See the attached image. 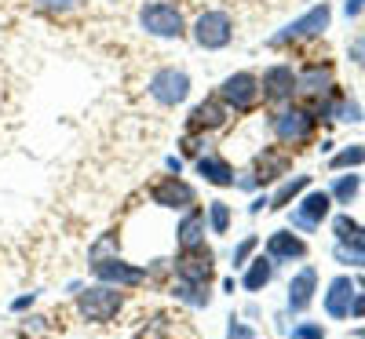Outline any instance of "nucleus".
Segmentation results:
<instances>
[{
	"label": "nucleus",
	"instance_id": "1",
	"mask_svg": "<svg viewBox=\"0 0 365 339\" xmlns=\"http://www.w3.org/2000/svg\"><path fill=\"white\" fill-rule=\"evenodd\" d=\"M125 306V288H113V285H91L84 292H77V314L91 325H106L120 314Z\"/></svg>",
	"mask_w": 365,
	"mask_h": 339
},
{
	"label": "nucleus",
	"instance_id": "2",
	"mask_svg": "<svg viewBox=\"0 0 365 339\" xmlns=\"http://www.w3.org/2000/svg\"><path fill=\"white\" fill-rule=\"evenodd\" d=\"M139 26L146 29L150 37H161V41H179L187 33V22H182V11L168 0H146L139 8Z\"/></svg>",
	"mask_w": 365,
	"mask_h": 339
},
{
	"label": "nucleus",
	"instance_id": "3",
	"mask_svg": "<svg viewBox=\"0 0 365 339\" xmlns=\"http://www.w3.org/2000/svg\"><path fill=\"white\" fill-rule=\"evenodd\" d=\"M314 120H318V113L303 110V106L278 110V113L270 117V132H274V139L285 142V146H303V142L314 135Z\"/></svg>",
	"mask_w": 365,
	"mask_h": 339
},
{
	"label": "nucleus",
	"instance_id": "4",
	"mask_svg": "<svg viewBox=\"0 0 365 339\" xmlns=\"http://www.w3.org/2000/svg\"><path fill=\"white\" fill-rule=\"evenodd\" d=\"M190 33H194L197 48L220 51V48H227V44L234 41V19H230L227 11H201V15L194 19Z\"/></svg>",
	"mask_w": 365,
	"mask_h": 339
},
{
	"label": "nucleus",
	"instance_id": "5",
	"mask_svg": "<svg viewBox=\"0 0 365 339\" xmlns=\"http://www.w3.org/2000/svg\"><path fill=\"white\" fill-rule=\"evenodd\" d=\"M146 91H150V99L161 103V106H179L190 95V77L182 70H175V66H165V70H158L154 77H150Z\"/></svg>",
	"mask_w": 365,
	"mask_h": 339
},
{
	"label": "nucleus",
	"instance_id": "6",
	"mask_svg": "<svg viewBox=\"0 0 365 339\" xmlns=\"http://www.w3.org/2000/svg\"><path fill=\"white\" fill-rule=\"evenodd\" d=\"M150 204L168 208V212H187V208L197 204V194H194L190 182H182L179 175H165L150 187Z\"/></svg>",
	"mask_w": 365,
	"mask_h": 339
},
{
	"label": "nucleus",
	"instance_id": "7",
	"mask_svg": "<svg viewBox=\"0 0 365 339\" xmlns=\"http://www.w3.org/2000/svg\"><path fill=\"white\" fill-rule=\"evenodd\" d=\"M329 19H332V8H329V4H318V8H311L307 15H299L296 22H289L282 33H274L270 44H274V48H285V44H292V41L318 37L322 29H329Z\"/></svg>",
	"mask_w": 365,
	"mask_h": 339
},
{
	"label": "nucleus",
	"instance_id": "8",
	"mask_svg": "<svg viewBox=\"0 0 365 339\" xmlns=\"http://www.w3.org/2000/svg\"><path fill=\"white\" fill-rule=\"evenodd\" d=\"M91 273H96L103 285H113V288H135V285L146 281V266L128 263V259H117V256L96 259V263H91Z\"/></svg>",
	"mask_w": 365,
	"mask_h": 339
},
{
	"label": "nucleus",
	"instance_id": "9",
	"mask_svg": "<svg viewBox=\"0 0 365 339\" xmlns=\"http://www.w3.org/2000/svg\"><path fill=\"white\" fill-rule=\"evenodd\" d=\"M220 99H223L227 110H237V113L252 110L256 99H259V77H252V73H230L220 84Z\"/></svg>",
	"mask_w": 365,
	"mask_h": 339
},
{
	"label": "nucleus",
	"instance_id": "10",
	"mask_svg": "<svg viewBox=\"0 0 365 339\" xmlns=\"http://www.w3.org/2000/svg\"><path fill=\"white\" fill-rule=\"evenodd\" d=\"M292 168V157L285 150H263L256 157V168L245 172V179H234L237 187H256V182H270V179H282Z\"/></svg>",
	"mask_w": 365,
	"mask_h": 339
},
{
	"label": "nucleus",
	"instance_id": "11",
	"mask_svg": "<svg viewBox=\"0 0 365 339\" xmlns=\"http://www.w3.org/2000/svg\"><path fill=\"white\" fill-rule=\"evenodd\" d=\"M172 273L179 277V281H201L208 285L212 281V252L205 249H187V252H179L172 259Z\"/></svg>",
	"mask_w": 365,
	"mask_h": 339
},
{
	"label": "nucleus",
	"instance_id": "12",
	"mask_svg": "<svg viewBox=\"0 0 365 339\" xmlns=\"http://www.w3.org/2000/svg\"><path fill=\"white\" fill-rule=\"evenodd\" d=\"M259 91H263V99H270V103L292 99V91H296V70L285 66V63L267 66L263 70V80H259Z\"/></svg>",
	"mask_w": 365,
	"mask_h": 339
},
{
	"label": "nucleus",
	"instance_id": "13",
	"mask_svg": "<svg viewBox=\"0 0 365 339\" xmlns=\"http://www.w3.org/2000/svg\"><path fill=\"white\" fill-rule=\"evenodd\" d=\"M205 230H208V219H205V212L197 204L182 212V219L175 223V244H179V252L201 249V244H205Z\"/></svg>",
	"mask_w": 365,
	"mask_h": 339
},
{
	"label": "nucleus",
	"instance_id": "14",
	"mask_svg": "<svg viewBox=\"0 0 365 339\" xmlns=\"http://www.w3.org/2000/svg\"><path fill=\"white\" fill-rule=\"evenodd\" d=\"M329 208H332V194H322V190L307 194V197L299 201V208L292 212V226H299V230H318L322 219L329 215Z\"/></svg>",
	"mask_w": 365,
	"mask_h": 339
},
{
	"label": "nucleus",
	"instance_id": "15",
	"mask_svg": "<svg viewBox=\"0 0 365 339\" xmlns=\"http://www.w3.org/2000/svg\"><path fill=\"white\" fill-rule=\"evenodd\" d=\"M227 117H230V110L223 106V99L212 95V99H205L190 110V132H216V128L227 125Z\"/></svg>",
	"mask_w": 365,
	"mask_h": 339
},
{
	"label": "nucleus",
	"instance_id": "16",
	"mask_svg": "<svg viewBox=\"0 0 365 339\" xmlns=\"http://www.w3.org/2000/svg\"><path fill=\"white\" fill-rule=\"evenodd\" d=\"M354 296H358V285L351 277H336L325 292V311L329 318H351V306H354Z\"/></svg>",
	"mask_w": 365,
	"mask_h": 339
},
{
	"label": "nucleus",
	"instance_id": "17",
	"mask_svg": "<svg viewBox=\"0 0 365 339\" xmlns=\"http://www.w3.org/2000/svg\"><path fill=\"white\" fill-rule=\"evenodd\" d=\"M267 256L274 263H292V259H303L307 256V244H303L292 230H278L267 237Z\"/></svg>",
	"mask_w": 365,
	"mask_h": 339
},
{
	"label": "nucleus",
	"instance_id": "18",
	"mask_svg": "<svg viewBox=\"0 0 365 339\" xmlns=\"http://www.w3.org/2000/svg\"><path fill=\"white\" fill-rule=\"evenodd\" d=\"M197 175L205 182H212V187H234V168L227 157H220V153H201L197 157Z\"/></svg>",
	"mask_w": 365,
	"mask_h": 339
},
{
	"label": "nucleus",
	"instance_id": "19",
	"mask_svg": "<svg viewBox=\"0 0 365 339\" xmlns=\"http://www.w3.org/2000/svg\"><path fill=\"white\" fill-rule=\"evenodd\" d=\"M314 285H318V273L314 266H303L292 281H289V311H307L311 299H314Z\"/></svg>",
	"mask_w": 365,
	"mask_h": 339
},
{
	"label": "nucleus",
	"instance_id": "20",
	"mask_svg": "<svg viewBox=\"0 0 365 339\" xmlns=\"http://www.w3.org/2000/svg\"><path fill=\"white\" fill-rule=\"evenodd\" d=\"M296 91L303 95H322V91H332V70L322 63H311L303 73H296Z\"/></svg>",
	"mask_w": 365,
	"mask_h": 339
},
{
	"label": "nucleus",
	"instance_id": "21",
	"mask_svg": "<svg viewBox=\"0 0 365 339\" xmlns=\"http://www.w3.org/2000/svg\"><path fill=\"white\" fill-rule=\"evenodd\" d=\"M270 277H274V259L270 256H259L249 263L245 277H241V285H245V292H263L270 285Z\"/></svg>",
	"mask_w": 365,
	"mask_h": 339
},
{
	"label": "nucleus",
	"instance_id": "22",
	"mask_svg": "<svg viewBox=\"0 0 365 339\" xmlns=\"http://www.w3.org/2000/svg\"><path fill=\"white\" fill-rule=\"evenodd\" d=\"M172 296L179 299V303H187V306H208V299H212V292H208V285H201V281H172Z\"/></svg>",
	"mask_w": 365,
	"mask_h": 339
},
{
	"label": "nucleus",
	"instance_id": "23",
	"mask_svg": "<svg viewBox=\"0 0 365 339\" xmlns=\"http://www.w3.org/2000/svg\"><path fill=\"white\" fill-rule=\"evenodd\" d=\"M332 256H336L340 263H351V266H365V237H358V241H340Z\"/></svg>",
	"mask_w": 365,
	"mask_h": 339
},
{
	"label": "nucleus",
	"instance_id": "24",
	"mask_svg": "<svg viewBox=\"0 0 365 339\" xmlns=\"http://www.w3.org/2000/svg\"><path fill=\"white\" fill-rule=\"evenodd\" d=\"M205 219H208V230L212 234H227L230 230V204L227 201H212Z\"/></svg>",
	"mask_w": 365,
	"mask_h": 339
},
{
	"label": "nucleus",
	"instance_id": "25",
	"mask_svg": "<svg viewBox=\"0 0 365 339\" xmlns=\"http://www.w3.org/2000/svg\"><path fill=\"white\" fill-rule=\"evenodd\" d=\"M307 182H311V175H296V179H289L285 187H282L278 194L270 197V208H285V204H289L296 194H303V190H307Z\"/></svg>",
	"mask_w": 365,
	"mask_h": 339
},
{
	"label": "nucleus",
	"instance_id": "26",
	"mask_svg": "<svg viewBox=\"0 0 365 339\" xmlns=\"http://www.w3.org/2000/svg\"><path fill=\"white\" fill-rule=\"evenodd\" d=\"M358 187H361L358 175H340V179H336V187H332V197H336L340 204H351V201L358 197Z\"/></svg>",
	"mask_w": 365,
	"mask_h": 339
},
{
	"label": "nucleus",
	"instance_id": "27",
	"mask_svg": "<svg viewBox=\"0 0 365 339\" xmlns=\"http://www.w3.org/2000/svg\"><path fill=\"white\" fill-rule=\"evenodd\" d=\"M332 230H336L340 241H358V237H365V230L351 219V215H336V219H332Z\"/></svg>",
	"mask_w": 365,
	"mask_h": 339
},
{
	"label": "nucleus",
	"instance_id": "28",
	"mask_svg": "<svg viewBox=\"0 0 365 339\" xmlns=\"http://www.w3.org/2000/svg\"><path fill=\"white\" fill-rule=\"evenodd\" d=\"M361 161H365V146H347V150H340L336 157H332V168H354Z\"/></svg>",
	"mask_w": 365,
	"mask_h": 339
},
{
	"label": "nucleus",
	"instance_id": "29",
	"mask_svg": "<svg viewBox=\"0 0 365 339\" xmlns=\"http://www.w3.org/2000/svg\"><path fill=\"white\" fill-rule=\"evenodd\" d=\"M106 252L117 256V234H103L96 244H91V263H96V259H110Z\"/></svg>",
	"mask_w": 365,
	"mask_h": 339
},
{
	"label": "nucleus",
	"instance_id": "30",
	"mask_svg": "<svg viewBox=\"0 0 365 339\" xmlns=\"http://www.w3.org/2000/svg\"><path fill=\"white\" fill-rule=\"evenodd\" d=\"M34 8H41L48 15H70L77 8V0H34Z\"/></svg>",
	"mask_w": 365,
	"mask_h": 339
},
{
	"label": "nucleus",
	"instance_id": "31",
	"mask_svg": "<svg viewBox=\"0 0 365 339\" xmlns=\"http://www.w3.org/2000/svg\"><path fill=\"white\" fill-rule=\"evenodd\" d=\"M256 244H259L256 237H245V241H241L237 249H234V266H245V263H249V256L256 252Z\"/></svg>",
	"mask_w": 365,
	"mask_h": 339
},
{
	"label": "nucleus",
	"instance_id": "32",
	"mask_svg": "<svg viewBox=\"0 0 365 339\" xmlns=\"http://www.w3.org/2000/svg\"><path fill=\"white\" fill-rule=\"evenodd\" d=\"M201 146H208L205 132H190L187 139H182V153H190V157H201Z\"/></svg>",
	"mask_w": 365,
	"mask_h": 339
},
{
	"label": "nucleus",
	"instance_id": "33",
	"mask_svg": "<svg viewBox=\"0 0 365 339\" xmlns=\"http://www.w3.org/2000/svg\"><path fill=\"white\" fill-rule=\"evenodd\" d=\"M292 339H325V332H322V325H296Z\"/></svg>",
	"mask_w": 365,
	"mask_h": 339
},
{
	"label": "nucleus",
	"instance_id": "34",
	"mask_svg": "<svg viewBox=\"0 0 365 339\" xmlns=\"http://www.w3.org/2000/svg\"><path fill=\"white\" fill-rule=\"evenodd\" d=\"M351 58H354V63L365 70V37H358V41L351 44Z\"/></svg>",
	"mask_w": 365,
	"mask_h": 339
},
{
	"label": "nucleus",
	"instance_id": "35",
	"mask_svg": "<svg viewBox=\"0 0 365 339\" xmlns=\"http://www.w3.org/2000/svg\"><path fill=\"white\" fill-rule=\"evenodd\" d=\"M227 339H252V328H245V325H230V328H227Z\"/></svg>",
	"mask_w": 365,
	"mask_h": 339
},
{
	"label": "nucleus",
	"instance_id": "36",
	"mask_svg": "<svg viewBox=\"0 0 365 339\" xmlns=\"http://www.w3.org/2000/svg\"><path fill=\"white\" fill-rule=\"evenodd\" d=\"M34 299H37L34 292H29V296H22V299H15V311H26V306H34Z\"/></svg>",
	"mask_w": 365,
	"mask_h": 339
},
{
	"label": "nucleus",
	"instance_id": "37",
	"mask_svg": "<svg viewBox=\"0 0 365 339\" xmlns=\"http://www.w3.org/2000/svg\"><path fill=\"white\" fill-rule=\"evenodd\" d=\"M267 204H270V197H256V201L249 204V212H256V215H259V212H263Z\"/></svg>",
	"mask_w": 365,
	"mask_h": 339
},
{
	"label": "nucleus",
	"instance_id": "38",
	"mask_svg": "<svg viewBox=\"0 0 365 339\" xmlns=\"http://www.w3.org/2000/svg\"><path fill=\"white\" fill-rule=\"evenodd\" d=\"M365 8V0H347V15H358Z\"/></svg>",
	"mask_w": 365,
	"mask_h": 339
},
{
	"label": "nucleus",
	"instance_id": "39",
	"mask_svg": "<svg viewBox=\"0 0 365 339\" xmlns=\"http://www.w3.org/2000/svg\"><path fill=\"white\" fill-rule=\"evenodd\" d=\"M165 165H168V172H175V175H179V172H182V161H179V157H168V161H165Z\"/></svg>",
	"mask_w": 365,
	"mask_h": 339
}]
</instances>
